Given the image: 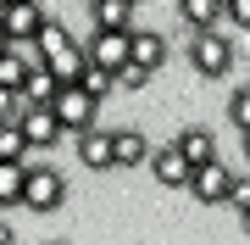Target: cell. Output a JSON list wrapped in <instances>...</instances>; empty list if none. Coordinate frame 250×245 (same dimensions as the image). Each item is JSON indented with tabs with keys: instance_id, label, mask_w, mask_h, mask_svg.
I'll return each instance as SVG.
<instances>
[{
	"instance_id": "cell-19",
	"label": "cell",
	"mask_w": 250,
	"mask_h": 245,
	"mask_svg": "<svg viewBox=\"0 0 250 245\" xmlns=\"http://www.w3.org/2000/svg\"><path fill=\"white\" fill-rule=\"evenodd\" d=\"M22 195V162H0V206H17Z\"/></svg>"
},
{
	"instance_id": "cell-21",
	"label": "cell",
	"mask_w": 250,
	"mask_h": 245,
	"mask_svg": "<svg viewBox=\"0 0 250 245\" xmlns=\"http://www.w3.org/2000/svg\"><path fill=\"white\" fill-rule=\"evenodd\" d=\"M228 123L239 128V134L250 128V95H245V89H233V95H228Z\"/></svg>"
},
{
	"instance_id": "cell-16",
	"label": "cell",
	"mask_w": 250,
	"mask_h": 245,
	"mask_svg": "<svg viewBox=\"0 0 250 245\" xmlns=\"http://www.w3.org/2000/svg\"><path fill=\"white\" fill-rule=\"evenodd\" d=\"M72 84H78V89L89 95V100H106V95L117 89V84H111V73H106V67H95V62H83V73L72 78Z\"/></svg>"
},
{
	"instance_id": "cell-1",
	"label": "cell",
	"mask_w": 250,
	"mask_h": 245,
	"mask_svg": "<svg viewBox=\"0 0 250 245\" xmlns=\"http://www.w3.org/2000/svg\"><path fill=\"white\" fill-rule=\"evenodd\" d=\"M233 62H239V45H233V34H217V28H195V39H189V67H195L200 78H228Z\"/></svg>"
},
{
	"instance_id": "cell-10",
	"label": "cell",
	"mask_w": 250,
	"mask_h": 245,
	"mask_svg": "<svg viewBox=\"0 0 250 245\" xmlns=\"http://www.w3.org/2000/svg\"><path fill=\"white\" fill-rule=\"evenodd\" d=\"M72 139H78V162H83V167H95V173H111V128L89 123L83 134H72Z\"/></svg>"
},
{
	"instance_id": "cell-2",
	"label": "cell",
	"mask_w": 250,
	"mask_h": 245,
	"mask_svg": "<svg viewBox=\"0 0 250 245\" xmlns=\"http://www.w3.org/2000/svg\"><path fill=\"white\" fill-rule=\"evenodd\" d=\"M67 200V178L56 167H34V156L22 162V195H17V206L28 212H56Z\"/></svg>"
},
{
	"instance_id": "cell-5",
	"label": "cell",
	"mask_w": 250,
	"mask_h": 245,
	"mask_svg": "<svg viewBox=\"0 0 250 245\" xmlns=\"http://www.w3.org/2000/svg\"><path fill=\"white\" fill-rule=\"evenodd\" d=\"M11 123L22 128L28 151H50V145H62V139H67V134H62V123L50 117V106H22V111H17Z\"/></svg>"
},
{
	"instance_id": "cell-9",
	"label": "cell",
	"mask_w": 250,
	"mask_h": 245,
	"mask_svg": "<svg viewBox=\"0 0 250 245\" xmlns=\"http://www.w3.org/2000/svg\"><path fill=\"white\" fill-rule=\"evenodd\" d=\"M145 167H150V178L161 184V190H184V184H189V162H184L172 145L150 151V156H145Z\"/></svg>"
},
{
	"instance_id": "cell-7",
	"label": "cell",
	"mask_w": 250,
	"mask_h": 245,
	"mask_svg": "<svg viewBox=\"0 0 250 245\" xmlns=\"http://www.w3.org/2000/svg\"><path fill=\"white\" fill-rule=\"evenodd\" d=\"M83 56L95 67H106V73H117L128 62V28H95V39L83 45Z\"/></svg>"
},
{
	"instance_id": "cell-14",
	"label": "cell",
	"mask_w": 250,
	"mask_h": 245,
	"mask_svg": "<svg viewBox=\"0 0 250 245\" xmlns=\"http://www.w3.org/2000/svg\"><path fill=\"white\" fill-rule=\"evenodd\" d=\"M178 17L189 28H217L223 22V0H178Z\"/></svg>"
},
{
	"instance_id": "cell-11",
	"label": "cell",
	"mask_w": 250,
	"mask_h": 245,
	"mask_svg": "<svg viewBox=\"0 0 250 245\" xmlns=\"http://www.w3.org/2000/svg\"><path fill=\"white\" fill-rule=\"evenodd\" d=\"M150 156V139L139 128H111V167H145Z\"/></svg>"
},
{
	"instance_id": "cell-29",
	"label": "cell",
	"mask_w": 250,
	"mask_h": 245,
	"mask_svg": "<svg viewBox=\"0 0 250 245\" xmlns=\"http://www.w3.org/2000/svg\"><path fill=\"white\" fill-rule=\"evenodd\" d=\"M0 212H6V206H0Z\"/></svg>"
},
{
	"instance_id": "cell-3",
	"label": "cell",
	"mask_w": 250,
	"mask_h": 245,
	"mask_svg": "<svg viewBox=\"0 0 250 245\" xmlns=\"http://www.w3.org/2000/svg\"><path fill=\"white\" fill-rule=\"evenodd\" d=\"M50 117L62 123V134H83V128L100 117V100H89L78 84H56V95H50Z\"/></svg>"
},
{
	"instance_id": "cell-15",
	"label": "cell",
	"mask_w": 250,
	"mask_h": 245,
	"mask_svg": "<svg viewBox=\"0 0 250 245\" xmlns=\"http://www.w3.org/2000/svg\"><path fill=\"white\" fill-rule=\"evenodd\" d=\"M89 6H95V28H134L128 0H89Z\"/></svg>"
},
{
	"instance_id": "cell-17",
	"label": "cell",
	"mask_w": 250,
	"mask_h": 245,
	"mask_svg": "<svg viewBox=\"0 0 250 245\" xmlns=\"http://www.w3.org/2000/svg\"><path fill=\"white\" fill-rule=\"evenodd\" d=\"M28 139H22V128L17 123H0V162H28Z\"/></svg>"
},
{
	"instance_id": "cell-27",
	"label": "cell",
	"mask_w": 250,
	"mask_h": 245,
	"mask_svg": "<svg viewBox=\"0 0 250 245\" xmlns=\"http://www.w3.org/2000/svg\"><path fill=\"white\" fill-rule=\"evenodd\" d=\"M128 6H139V0H128Z\"/></svg>"
},
{
	"instance_id": "cell-23",
	"label": "cell",
	"mask_w": 250,
	"mask_h": 245,
	"mask_svg": "<svg viewBox=\"0 0 250 245\" xmlns=\"http://www.w3.org/2000/svg\"><path fill=\"white\" fill-rule=\"evenodd\" d=\"M17 111H22V95L0 84V123H11V117H17Z\"/></svg>"
},
{
	"instance_id": "cell-4",
	"label": "cell",
	"mask_w": 250,
	"mask_h": 245,
	"mask_svg": "<svg viewBox=\"0 0 250 245\" xmlns=\"http://www.w3.org/2000/svg\"><path fill=\"white\" fill-rule=\"evenodd\" d=\"M228 184H233V167L223 162V156H211V162H195V167H189V184H184V190L195 195L200 206H223Z\"/></svg>"
},
{
	"instance_id": "cell-6",
	"label": "cell",
	"mask_w": 250,
	"mask_h": 245,
	"mask_svg": "<svg viewBox=\"0 0 250 245\" xmlns=\"http://www.w3.org/2000/svg\"><path fill=\"white\" fill-rule=\"evenodd\" d=\"M39 22H45V6H39V0H11V6H0V28H6L11 45H28Z\"/></svg>"
},
{
	"instance_id": "cell-28",
	"label": "cell",
	"mask_w": 250,
	"mask_h": 245,
	"mask_svg": "<svg viewBox=\"0 0 250 245\" xmlns=\"http://www.w3.org/2000/svg\"><path fill=\"white\" fill-rule=\"evenodd\" d=\"M0 6H11V0H0Z\"/></svg>"
},
{
	"instance_id": "cell-12",
	"label": "cell",
	"mask_w": 250,
	"mask_h": 245,
	"mask_svg": "<svg viewBox=\"0 0 250 245\" xmlns=\"http://www.w3.org/2000/svg\"><path fill=\"white\" fill-rule=\"evenodd\" d=\"M17 95H22V106H50V95H56V73L45 62H28V78L17 84Z\"/></svg>"
},
{
	"instance_id": "cell-20",
	"label": "cell",
	"mask_w": 250,
	"mask_h": 245,
	"mask_svg": "<svg viewBox=\"0 0 250 245\" xmlns=\"http://www.w3.org/2000/svg\"><path fill=\"white\" fill-rule=\"evenodd\" d=\"M150 78H156V73H145V67H134V62H123V67L111 73V84H117V89H145Z\"/></svg>"
},
{
	"instance_id": "cell-22",
	"label": "cell",
	"mask_w": 250,
	"mask_h": 245,
	"mask_svg": "<svg viewBox=\"0 0 250 245\" xmlns=\"http://www.w3.org/2000/svg\"><path fill=\"white\" fill-rule=\"evenodd\" d=\"M223 17L233 28H250V0H223Z\"/></svg>"
},
{
	"instance_id": "cell-26",
	"label": "cell",
	"mask_w": 250,
	"mask_h": 245,
	"mask_svg": "<svg viewBox=\"0 0 250 245\" xmlns=\"http://www.w3.org/2000/svg\"><path fill=\"white\" fill-rule=\"evenodd\" d=\"M50 245H67V240H50Z\"/></svg>"
},
{
	"instance_id": "cell-8",
	"label": "cell",
	"mask_w": 250,
	"mask_h": 245,
	"mask_svg": "<svg viewBox=\"0 0 250 245\" xmlns=\"http://www.w3.org/2000/svg\"><path fill=\"white\" fill-rule=\"evenodd\" d=\"M128 62L145 67V73H161V62H167V39L150 34V28H128Z\"/></svg>"
},
{
	"instance_id": "cell-18",
	"label": "cell",
	"mask_w": 250,
	"mask_h": 245,
	"mask_svg": "<svg viewBox=\"0 0 250 245\" xmlns=\"http://www.w3.org/2000/svg\"><path fill=\"white\" fill-rule=\"evenodd\" d=\"M83 62H89V56H83V39H78V45H72L67 56H56V62H50V73H56V84H72V78L83 73Z\"/></svg>"
},
{
	"instance_id": "cell-25",
	"label": "cell",
	"mask_w": 250,
	"mask_h": 245,
	"mask_svg": "<svg viewBox=\"0 0 250 245\" xmlns=\"http://www.w3.org/2000/svg\"><path fill=\"white\" fill-rule=\"evenodd\" d=\"M6 45H11V39H6V28H0V50H6Z\"/></svg>"
},
{
	"instance_id": "cell-24",
	"label": "cell",
	"mask_w": 250,
	"mask_h": 245,
	"mask_svg": "<svg viewBox=\"0 0 250 245\" xmlns=\"http://www.w3.org/2000/svg\"><path fill=\"white\" fill-rule=\"evenodd\" d=\"M0 245H17V240H11V223H6V218H0Z\"/></svg>"
},
{
	"instance_id": "cell-13",
	"label": "cell",
	"mask_w": 250,
	"mask_h": 245,
	"mask_svg": "<svg viewBox=\"0 0 250 245\" xmlns=\"http://www.w3.org/2000/svg\"><path fill=\"white\" fill-rule=\"evenodd\" d=\"M172 151H178V156H184L189 167H195V162H211V156H217V139L206 134V128H178V139H172Z\"/></svg>"
}]
</instances>
